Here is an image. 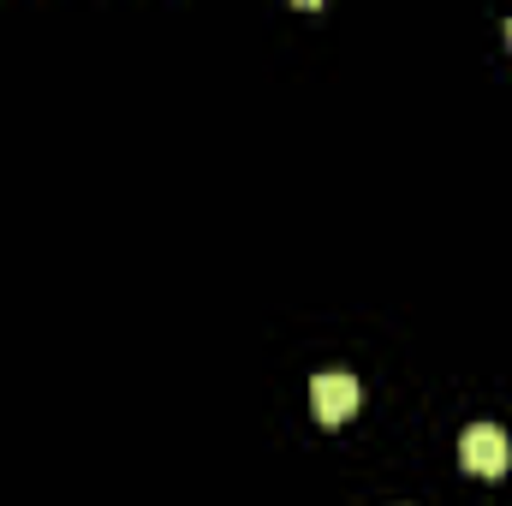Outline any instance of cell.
<instances>
[{"instance_id":"obj_1","label":"cell","mask_w":512,"mask_h":506,"mask_svg":"<svg viewBox=\"0 0 512 506\" xmlns=\"http://www.w3.org/2000/svg\"><path fill=\"white\" fill-rule=\"evenodd\" d=\"M459 459H465V471H477V477H507V465H512L507 429H501V423H471L465 441H459Z\"/></svg>"},{"instance_id":"obj_2","label":"cell","mask_w":512,"mask_h":506,"mask_svg":"<svg viewBox=\"0 0 512 506\" xmlns=\"http://www.w3.org/2000/svg\"><path fill=\"white\" fill-rule=\"evenodd\" d=\"M358 405H364V387H358V376H346V370H328V376L310 381V411H316L322 423H346Z\"/></svg>"},{"instance_id":"obj_3","label":"cell","mask_w":512,"mask_h":506,"mask_svg":"<svg viewBox=\"0 0 512 506\" xmlns=\"http://www.w3.org/2000/svg\"><path fill=\"white\" fill-rule=\"evenodd\" d=\"M507 42H512V24H507Z\"/></svg>"}]
</instances>
